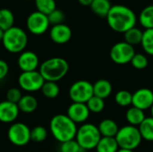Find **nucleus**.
Returning a JSON list of instances; mask_svg holds the SVG:
<instances>
[{
  "mask_svg": "<svg viewBox=\"0 0 153 152\" xmlns=\"http://www.w3.org/2000/svg\"><path fill=\"white\" fill-rule=\"evenodd\" d=\"M106 19L110 29L118 33H125L135 27L137 22L135 13L124 4L112 5Z\"/></svg>",
  "mask_w": 153,
  "mask_h": 152,
  "instance_id": "nucleus-1",
  "label": "nucleus"
},
{
  "mask_svg": "<svg viewBox=\"0 0 153 152\" xmlns=\"http://www.w3.org/2000/svg\"><path fill=\"white\" fill-rule=\"evenodd\" d=\"M49 129L53 137L62 143L75 139L78 128L76 124L74 123L66 115L58 114L51 118Z\"/></svg>",
  "mask_w": 153,
  "mask_h": 152,
  "instance_id": "nucleus-2",
  "label": "nucleus"
},
{
  "mask_svg": "<svg viewBox=\"0 0 153 152\" xmlns=\"http://www.w3.org/2000/svg\"><path fill=\"white\" fill-rule=\"evenodd\" d=\"M69 71L68 62L62 57H52L45 60L39 67V72L45 82H55L62 80Z\"/></svg>",
  "mask_w": 153,
  "mask_h": 152,
  "instance_id": "nucleus-3",
  "label": "nucleus"
},
{
  "mask_svg": "<svg viewBox=\"0 0 153 152\" xmlns=\"http://www.w3.org/2000/svg\"><path fill=\"white\" fill-rule=\"evenodd\" d=\"M2 44L9 53L21 54L28 44L27 33L22 28L13 26L4 31Z\"/></svg>",
  "mask_w": 153,
  "mask_h": 152,
  "instance_id": "nucleus-4",
  "label": "nucleus"
},
{
  "mask_svg": "<svg viewBox=\"0 0 153 152\" xmlns=\"http://www.w3.org/2000/svg\"><path fill=\"white\" fill-rule=\"evenodd\" d=\"M101 137L98 126L93 124L84 123L77 129L75 141L79 146L86 151L96 149Z\"/></svg>",
  "mask_w": 153,
  "mask_h": 152,
  "instance_id": "nucleus-5",
  "label": "nucleus"
},
{
  "mask_svg": "<svg viewBox=\"0 0 153 152\" xmlns=\"http://www.w3.org/2000/svg\"><path fill=\"white\" fill-rule=\"evenodd\" d=\"M115 138L119 149L131 151H134L139 147L143 140L138 127L130 125L119 128Z\"/></svg>",
  "mask_w": 153,
  "mask_h": 152,
  "instance_id": "nucleus-6",
  "label": "nucleus"
},
{
  "mask_svg": "<svg viewBox=\"0 0 153 152\" xmlns=\"http://www.w3.org/2000/svg\"><path fill=\"white\" fill-rule=\"evenodd\" d=\"M93 95V84L86 80L74 82L69 89V97L73 102L86 104Z\"/></svg>",
  "mask_w": 153,
  "mask_h": 152,
  "instance_id": "nucleus-7",
  "label": "nucleus"
},
{
  "mask_svg": "<svg viewBox=\"0 0 153 152\" xmlns=\"http://www.w3.org/2000/svg\"><path fill=\"white\" fill-rule=\"evenodd\" d=\"M7 137L14 146H25L30 141V129L24 123H13L8 128Z\"/></svg>",
  "mask_w": 153,
  "mask_h": 152,
  "instance_id": "nucleus-8",
  "label": "nucleus"
},
{
  "mask_svg": "<svg viewBox=\"0 0 153 152\" xmlns=\"http://www.w3.org/2000/svg\"><path fill=\"white\" fill-rule=\"evenodd\" d=\"M45 82L39 71L22 72L18 77V84L22 90L27 92H35L41 90Z\"/></svg>",
  "mask_w": 153,
  "mask_h": 152,
  "instance_id": "nucleus-9",
  "label": "nucleus"
},
{
  "mask_svg": "<svg viewBox=\"0 0 153 152\" xmlns=\"http://www.w3.org/2000/svg\"><path fill=\"white\" fill-rule=\"evenodd\" d=\"M135 55L134 47L126 41L116 43L110 49V58L117 65H126L131 63L132 58Z\"/></svg>",
  "mask_w": 153,
  "mask_h": 152,
  "instance_id": "nucleus-10",
  "label": "nucleus"
},
{
  "mask_svg": "<svg viewBox=\"0 0 153 152\" xmlns=\"http://www.w3.org/2000/svg\"><path fill=\"white\" fill-rule=\"evenodd\" d=\"M49 22L47 15L36 11L31 13L26 21L28 30L33 35H42L49 28Z\"/></svg>",
  "mask_w": 153,
  "mask_h": 152,
  "instance_id": "nucleus-11",
  "label": "nucleus"
},
{
  "mask_svg": "<svg viewBox=\"0 0 153 152\" xmlns=\"http://www.w3.org/2000/svg\"><path fill=\"white\" fill-rule=\"evenodd\" d=\"M132 105L143 111L151 109L153 105V91L148 88H141L133 93Z\"/></svg>",
  "mask_w": 153,
  "mask_h": 152,
  "instance_id": "nucleus-12",
  "label": "nucleus"
},
{
  "mask_svg": "<svg viewBox=\"0 0 153 152\" xmlns=\"http://www.w3.org/2000/svg\"><path fill=\"white\" fill-rule=\"evenodd\" d=\"M90 113L86 104L73 102L67 108L66 116L75 124H84L88 120Z\"/></svg>",
  "mask_w": 153,
  "mask_h": 152,
  "instance_id": "nucleus-13",
  "label": "nucleus"
},
{
  "mask_svg": "<svg viewBox=\"0 0 153 152\" xmlns=\"http://www.w3.org/2000/svg\"><path fill=\"white\" fill-rule=\"evenodd\" d=\"M17 65L22 72L37 71L39 67V56L32 51H23L18 57Z\"/></svg>",
  "mask_w": 153,
  "mask_h": 152,
  "instance_id": "nucleus-14",
  "label": "nucleus"
},
{
  "mask_svg": "<svg viewBox=\"0 0 153 152\" xmlns=\"http://www.w3.org/2000/svg\"><path fill=\"white\" fill-rule=\"evenodd\" d=\"M49 36L51 40L59 45L67 43L72 38V30L66 24L61 23L54 25L49 30Z\"/></svg>",
  "mask_w": 153,
  "mask_h": 152,
  "instance_id": "nucleus-15",
  "label": "nucleus"
},
{
  "mask_svg": "<svg viewBox=\"0 0 153 152\" xmlns=\"http://www.w3.org/2000/svg\"><path fill=\"white\" fill-rule=\"evenodd\" d=\"M20 109L17 104L7 100L0 102V122L2 123H14L19 116Z\"/></svg>",
  "mask_w": 153,
  "mask_h": 152,
  "instance_id": "nucleus-16",
  "label": "nucleus"
},
{
  "mask_svg": "<svg viewBox=\"0 0 153 152\" xmlns=\"http://www.w3.org/2000/svg\"><path fill=\"white\" fill-rule=\"evenodd\" d=\"M113 90L112 84L109 81L106 79H100L98 80L93 84V94L96 97H99L100 99H107L108 98Z\"/></svg>",
  "mask_w": 153,
  "mask_h": 152,
  "instance_id": "nucleus-17",
  "label": "nucleus"
},
{
  "mask_svg": "<svg viewBox=\"0 0 153 152\" xmlns=\"http://www.w3.org/2000/svg\"><path fill=\"white\" fill-rule=\"evenodd\" d=\"M102 137H116L119 127L117 124L112 119L102 120L98 126Z\"/></svg>",
  "mask_w": 153,
  "mask_h": 152,
  "instance_id": "nucleus-18",
  "label": "nucleus"
},
{
  "mask_svg": "<svg viewBox=\"0 0 153 152\" xmlns=\"http://www.w3.org/2000/svg\"><path fill=\"white\" fill-rule=\"evenodd\" d=\"M17 105H18L20 111L26 113V114H30L37 109L38 100L34 96L30 94H27L22 97L21 100L18 102Z\"/></svg>",
  "mask_w": 153,
  "mask_h": 152,
  "instance_id": "nucleus-19",
  "label": "nucleus"
},
{
  "mask_svg": "<svg viewBox=\"0 0 153 152\" xmlns=\"http://www.w3.org/2000/svg\"><path fill=\"white\" fill-rule=\"evenodd\" d=\"M126 118L130 125L137 127L143 122V120L146 118V116L144 115V111H143L137 108L132 107V108H128V110L126 111Z\"/></svg>",
  "mask_w": 153,
  "mask_h": 152,
  "instance_id": "nucleus-20",
  "label": "nucleus"
},
{
  "mask_svg": "<svg viewBox=\"0 0 153 152\" xmlns=\"http://www.w3.org/2000/svg\"><path fill=\"white\" fill-rule=\"evenodd\" d=\"M112 4L109 0H93L90 8L92 13L100 17H107Z\"/></svg>",
  "mask_w": 153,
  "mask_h": 152,
  "instance_id": "nucleus-21",
  "label": "nucleus"
},
{
  "mask_svg": "<svg viewBox=\"0 0 153 152\" xmlns=\"http://www.w3.org/2000/svg\"><path fill=\"white\" fill-rule=\"evenodd\" d=\"M118 150V144L114 137H101L96 147L97 152H117Z\"/></svg>",
  "mask_w": 153,
  "mask_h": 152,
  "instance_id": "nucleus-22",
  "label": "nucleus"
},
{
  "mask_svg": "<svg viewBox=\"0 0 153 152\" xmlns=\"http://www.w3.org/2000/svg\"><path fill=\"white\" fill-rule=\"evenodd\" d=\"M139 22L145 29H153V4L144 7L139 15Z\"/></svg>",
  "mask_w": 153,
  "mask_h": 152,
  "instance_id": "nucleus-23",
  "label": "nucleus"
},
{
  "mask_svg": "<svg viewBox=\"0 0 153 152\" xmlns=\"http://www.w3.org/2000/svg\"><path fill=\"white\" fill-rule=\"evenodd\" d=\"M138 129L143 140L153 142V118L152 116L146 117L143 122L138 126Z\"/></svg>",
  "mask_w": 153,
  "mask_h": 152,
  "instance_id": "nucleus-24",
  "label": "nucleus"
},
{
  "mask_svg": "<svg viewBox=\"0 0 153 152\" xmlns=\"http://www.w3.org/2000/svg\"><path fill=\"white\" fill-rule=\"evenodd\" d=\"M13 24H14L13 13L7 8L0 9V29L5 31L11 29L12 27H13Z\"/></svg>",
  "mask_w": 153,
  "mask_h": 152,
  "instance_id": "nucleus-25",
  "label": "nucleus"
},
{
  "mask_svg": "<svg viewBox=\"0 0 153 152\" xmlns=\"http://www.w3.org/2000/svg\"><path fill=\"white\" fill-rule=\"evenodd\" d=\"M143 35V31H142L137 27H134L124 33V38L126 43L134 47L135 45L142 43Z\"/></svg>",
  "mask_w": 153,
  "mask_h": 152,
  "instance_id": "nucleus-26",
  "label": "nucleus"
},
{
  "mask_svg": "<svg viewBox=\"0 0 153 152\" xmlns=\"http://www.w3.org/2000/svg\"><path fill=\"white\" fill-rule=\"evenodd\" d=\"M34 1H35L37 11L47 16L56 9V0H34Z\"/></svg>",
  "mask_w": 153,
  "mask_h": 152,
  "instance_id": "nucleus-27",
  "label": "nucleus"
},
{
  "mask_svg": "<svg viewBox=\"0 0 153 152\" xmlns=\"http://www.w3.org/2000/svg\"><path fill=\"white\" fill-rule=\"evenodd\" d=\"M40 90L48 99H55L59 95L60 92L59 86L55 82H45Z\"/></svg>",
  "mask_w": 153,
  "mask_h": 152,
  "instance_id": "nucleus-28",
  "label": "nucleus"
},
{
  "mask_svg": "<svg viewBox=\"0 0 153 152\" xmlns=\"http://www.w3.org/2000/svg\"><path fill=\"white\" fill-rule=\"evenodd\" d=\"M141 45L146 54L153 56V29L145 30L143 31Z\"/></svg>",
  "mask_w": 153,
  "mask_h": 152,
  "instance_id": "nucleus-29",
  "label": "nucleus"
},
{
  "mask_svg": "<svg viewBox=\"0 0 153 152\" xmlns=\"http://www.w3.org/2000/svg\"><path fill=\"white\" fill-rule=\"evenodd\" d=\"M132 99H133V94L130 91L126 90H119L115 95L116 103L118 106L123 107V108H126V107L132 105Z\"/></svg>",
  "mask_w": 153,
  "mask_h": 152,
  "instance_id": "nucleus-30",
  "label": "nucleus"
},
{
  "mask_svg": "<svg viewBox=\"0 0 153 152\" xmlns=\"http://www.w3.org/2000/svg\"><path fill=\"white\" fill-rule=\"evenodd\" d=\"M90 112H92V113H95V114H98V113H100L104 110L105 108V101L103 99H100L99 97H96V96H92L89 101L86 103Z\"/></svg>",
  "mask_w": 153,
  "mask_h": 152,
  "instance_id": "nucleus-31",
  "label": "nucleus"
},
{
  "mask_svg": "<svg viewBox=\"0 0 153 152\" xmlns=\"http://www.w3.org/2000/svg\"><path fill=\"white\" fill-rule=\"evenodd\" d=\"M48 137V130L43 126H35L30 129V141L42 142Z\"/></svg>",
  "mask_w": 153,
  "mask_h": 152,
  "instance_id": "nucleus-32",
  "label": "nucleus"
},
{
  "mask_svg": "<svg viewBox=\"0 0 153 152\" xmlns=\"http://www.w3.org/2000/svg\"><path fill=\"white\" fill-rule=\"evenodd\" d=\"M131 64L133 65V67H134L137 70H143L145 69L148 65H149V61L148 58L145 55L143 54H136L134 56V57L131 60Z\"/></svg>",
  "mask_w": 153,
  "mask_h": 152,
  "instance_id": "nucleus-33",
  "label": "nucleus"
},
{
  "mask_svg": "<svg viewBox=\"0 0 153 152\" xmlns=\"http://www.w3.org/2000/svg\"><path fill=\"white\" fill-rule=\"evenodd\" d=\"M85 151H83L79 144L77 143V142L75 141V139L71 140V141H67L65 142H62L60 145V152H82Z\"/></svg>",
  "mask_w": 153,
  "mask_h": 152,
  "instance_id": "nucleus-34",
  "label": "nucleus"
},
{
  "mask_svg": "<svg viewBox=\"0 0 153 152\" xmlns=\"http://www.w3.org/2000/svg\"><path fill=\"white\" fill-rule=\"evenodd\" d=\"M48 18L49 23L54 26V25L63 23V22L65 21V15L62 10H59L56 8V10H54L51 13H49L48 15Z\"/></svg>",
  "mask_w": 153,
  "mask_h": 152,
  "instance_id": "nucleus-35",
  "label": "nucleus"
},
{
  "mask_svg": "<svg viewBox=\"0 0 153 152\" xmlns=\"http://www.w3.org/2000/svg\"><path fill=\"white\" fill-rule=\"evenodd\" d=\"M22 93L18 88H11L6 92V100L14 104H18L22 97Z\"/></svg>",
  "mask_w": 153,
  "mask_h": 152,
  "instance_id": "nucleus-36",
  "label": "nucleus"
},
{
  "mask_svg": "<svg viewBox=\"0 0 153 152\" xmlns=\"http://www.w3.org/2000/svg\"><path fill=\"white\" fill-rule=\"evenodd\" d=\"M9 73V65L8 64L3 60L0 59V81L4 80Z\"/></svg>",
  "mask_w": 153,
  "mask_h": 152,
  "instance_id": "nucleus-37",
  "label": "nucleus"
},
{
  "mask_svg": "<svg viewBox=\"0 0 153 152\" xmlns=\"http://www.w3.org/2000/svg\"><path fill=\"white\" fill-rule=\"evenodd\" d=\"M93 0H78L79 4L83 6H91Z\"/></svg>",
  "mask_w": 153,
  "mask_h": 152,
  "instance_id": "nucleus-38",
  "label": "nucleus"
},
{
  "mask_svg": "<svg viewBox=\"0 0 153 152\" xmlns=\"http://www.w3.org/2000/svg\"><path fill=\"white\" fill-rule=\"evenodd\" d=\"M117 152H134V151L131 150H126V149H119Z\"/></svg>",
  "mask_w": 153,
  "mask_h": 152,
  "instance_id": "nucleus-39",
  "label": "nucleus"
},
{
  "mask_svg": "<svg viewBox=\"0 0 153 152\" xmlns=\"http://www.w3.org/2000/svg\"><path fill=\"white\" fill-rule=\"evenodd\" d=\"M4 31L2 30V29H0V41H2V39H3V37H4Z\"/></svg>",
  "mask_w": 153,
  "mask_h": 152,
  "instance_id": "nucleus-40",
  "label": "nucleus"
},
{
  "mask_svg": "<svg viewBox=\"0 0 153 152\" xmlns=\"http://www.w3.org/2000/svg\"><path fill=\"white\" fill-rule=\"evenodd\" d=\"M151 114H152V117L153 118V105L152 107L151 108Z\"/></svg>",
  "mask_w": 153,
  "mask_h": 152,
  "instance_id": "nucleus-41",
  "label": "nucleus"
},
{
  "mask_svg": "<svg viewBox=\"0 0 153 152\" xmlns=\"http://www.w3.org/2000/svg\"><path fill=\"white\" fill-rule=\"evenodd\" d=\"M24 152H28V151H24Z\"/></svg>",
  "mask_w": 153,
  "mask_h": 152,
  "instance_id": "nucleus-42",
  "label": "nucleus"
},
{
  "mask_svg": "<svg viewBox=\"0 0 153 152\" xmlns=\"http://www.w3.org/2000/svg\"><path fill=\"white\" fill-rule=\"evenodd\" d=\"M152 1H153V0H152Z\"/></svg>",
  "mask_w": 153,
  "mask_h": 152,
  "instance_id": "nucleus-43",
  "label": "nucleus"
}]
</instances>
